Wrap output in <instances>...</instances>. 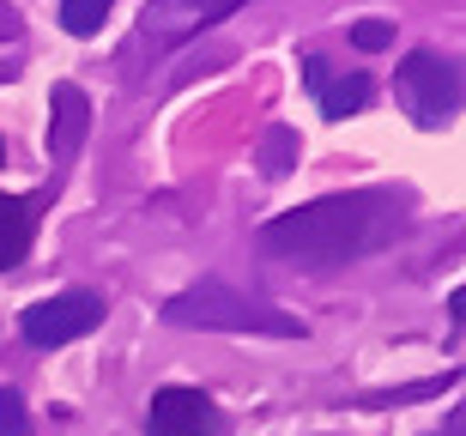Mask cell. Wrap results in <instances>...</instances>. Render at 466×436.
Instances as JSON below:
<instances>
[{"label": "cell", "mask_w": 466, "mask_h": 436, "mask_svg": "<svg viewBox=\"0 0 466 436\" xmlns=\"http://www.w3.org/2000/svg\"><path fill=\"white\" fill-rule=\"evenodd\" d=\"M36 218H43V194H0V273L31 255Z\"/></svg>", "instance_id": "9"}, {"label": "cell", "mask_w": 466, "mask_h": 436, "mask_svg": "<svg viewBox=\"0 0 466 436\" xmlns=\"http://www.w3.org/2000/svg\"><path fill=\"white\" fill-rule=\"evenodd\" d=\"M225 412L200 388H157L146 406V436H225Z\"/></svg>", "instance_id": "6"}, {"label": "cell", "mask_w": 466, "mask_h": 436, "mask_svg": "<svg viewBox=\"0 0 466 436\" xmlns=\"http://www.w3.org/2000/svg\"><path fill=\"white\" fill-rule=\"evenodd\" d=\"M351 43H358V49H388V43H394V25H388V18H358V25H351Z\"/></svg>", "instance_id": "13"}, {"label": "cell", "mask_w": 466, "mask_h": 436, "mask_svg": "<svg viewBox=\"0 0 466 436\" xmlns=\"http://www.w3.org/2000/svg\"><path fill=\"white\" fill-rule=\"evenodd\" d=\"M0 436H31V406L13 388H0Z\"/></svg>", "instance_id": "11"}, {"label": "cell", "mask_w": 466, "mask_h": 436, "mask_svg": "<svg viewBox=\"0 0 466 436\" xmlns=\"http://www.w3.org/2000/svg\"><path fill=\"white\" fill-rule=\"evenodd\" d=\"M394 97L418 127H449L461 116V61L436 49H412L394 73Z\"/></svg>", "instance_id": "4"}, {"label": "cell", "mask_w": 466, "mask_h": 436, "mask_svg": "<svg viewBox=\"0 0 466 436\" xmlns=\"http://www.w3.org/2000/svg\"><path fill=\"white\" fill-rule=\"evenodd\" d=\"M97 321H104V297L97 291H61V297H43V303H31L18 315V333H25V346L55 351V346L86 340Z\"/></svg>", "instance_id": "5"}, {"label": "cell", "mask_w": 466, "mask_h": 436, "mask_svg": "<svg viewBox=\"0 0 466 436\" xmlns=\"http://www.w3.org/2000/svg\"><path fill=\"white\" fill-rule=\"evenodd\" d=\"M0 164H6V140H0Z\"/></svg>", "instance_id": "16"}, {"label": "cell", "mask_w": 466, "mask_h": 436, "mask_svg": "<svg viewBox=\"0 0 466 436\" xmlns=\"http://www.w3.org/2000/svg\"><path fill=\"white\" fill-rule=\"evenodd\" d=\"M442 436H466V412H449V424H442Z\"/></svg>", "instance_id": "15"}, {"label": "cell", "mask_w": 466, "mask_h": 436, "mask_svg": "<svg viewBox=\"0 0 466 436\" xmlns=\"http://www.w3.org/2000/svg\"><path fill=\"white\" fill-rule=\"evenodd\" d=\"M248 0H146V13L134 25V43H127V67L139 61H164L182 43H194L200 31L225 25L230 13H242Z\"/></svg>", "instance_id": "3"}, {"label": "cell", "mask_w": 466, "mask_h": 436, "mask_svg": "<svg viewBox=\"0 0 466 436\" xmlns=\"http://www.w3.org/2000/svg\"><path fill=\"white\" fill-rule=\"evenodd\" d=\"M260 157H267V176H279L297 157V134H291V127H273V134H267V146H260Z\"/></svg>", "instance_id": "12"}, {"label": "cell", "mask_w": 466, "mask_h": 436, "mask_svg": "<svg viewBox=\"0 0 466 436\" xmlns=\"http://www.w3.org/2000/svg\"><path fill=\"white\" fill-rule=\"evenodd\" d=\"M303 86H309V97H315V109L328 116V122H346V116H358L363 104H370V79L363 73H339L328 61V55H303Z\"/></svg>", "instance_id": "7"}, {"label": "cell", "mask_w": 466, "mask_h": 436, "mask_svg": "<svg viewBox=\"0 0 466 436\" xmlns=\"http://www.w3.org/2000/svg\"><path fill=\"white\" fill-rule=\"evenodd\" d=\"M13 31H18V13L6 6V0H0V36H13Z\"/></svg>", "instance_id": "14"}, {"label": "cell", "mask_w": 466, "mask_h": 436, "mask_svg": "<svg viewBox=\"0 0 466 436\" xmlns=\"http://www.w3.org/2000/svg\"><path fill=\"white\" fill-rule=\"evenodd\" d=\"M412 188H346V194H321L297 212H279L273 225H260L255 248L267 261H291L309 273L363 261L376 248L400 243L412 230Z\"/></svg>", "instance_id": "1"}, {"label": "cell", "mask_w": 466, "mask_h": 436, "mask_svg": "<svg viewBox=\"0 0 466 436\" xmlns=\"http://www.w3.org/2000/svg\"><path fill=\"white\" fill-rule=\"evenodd\" d=\"M86 134H91V97L73 86V79H61V86H55V104H49V157H55V170H67L73 157H79Z\"/></svg>", "instance_id": "8"}, {"label": "cell", "mask_w": 466, "mask_h": 436, "mask_svg": "<svg viewBox=\"0 0 466 436\" xmlns=\"http://www.w3.org/2000/svg\"><path fill=\"white\" fill-rule=\"evenodd\" d=\"M170 328H207V333H267V340H303V321L291 309H279L267 297L242 291L230 279H200L188 291H176L164 303Z\"/></svg>", "instance_id": "2"}, {"label": "cell", "mask_w": 466, "mask_h": 436, "mask_svg": "<svg viewBox=\"0 0 466 436\" xmlns=\"http://www.w3.org/2000/svg\"><path fill=\"white\" fill-rule=\"evenodd\" d=\"M116 0H61V31L67 36H97Z\"/></svg>", "instance_id": "10"}]
</instances>
